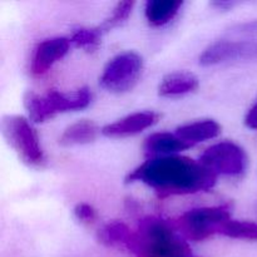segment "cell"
Masks as SVG:
<instances>
[{"instance_id":"1","label":"cell","mask_w":257,"mask_h":257,"mask_svg":"<svg viewBox=\"0 0 257 257\" xmlns=\"http://www.w3.org/2000/svg\"><path fill=\"white\" fill-rule=\"evenodd\" d=\"M216 181L217 176L200 161L183 156L150 158L125 177V183H145L161 198L206 192Z\"/></svg>"},{"instance_id":"2","label":"cell","mask_w":257,"mask_h":257,"mask_svg":"<svg viewBox=\"0 0 257 257\" xmlns=\"http://www.w3.org/2000/svg\"><path fill=\"white\" fill-rule=\"evenodd\" d=\"M170 221L148 216L133 231L127 248L136 257H190L191 250Z\"/></svg>"},{"instance_id":"3","label":"cell","mask_w":257,"mask_h":257,"mask_svg":"<svg viewBox=\"0 0 257 257\" xmlns=\"http://www.w3.org/2000/svg\"><path fill=\"white\" fill-rule=\"evenodd\" d=\"M90 102L92 92L87 87L72 93H62L50 89L43 95L34 92H27L24 95V105L29 113L30 119L35 123L45 122L58 113L87 108Z\"/></svg>"},{"instance_id":"4","label":"cell","mask_w":257,"mask_h":257,"mask_svg":"<svg viewBox=\"0 0 257 257\" xmlns=\"http://www.w3.org/2000/svg\"><path fill=\"white\" fill-rule=\"evenodd\" d=\"M2 131L5 140L22 161L32 167H42L45 156L39 137L29 120L22 115H5L2 120Z\"/></svg>"},{"instance_id":"5","label":"cell","mask_w":257,"mask_h":257,"mask_svg":"<svg viewBox=\"0 0 257 257\" xmlns=\"http://www.w3.org/2000/svg\"><path fill=\"white\" fill-rule=\"evenodd\" d=\"M231 220V206L221 205L215 207H201L187 211L173 221V225L186 238L203 241L220 232L223 223Z\"/></svg>"},{"instance_id":"6","label":"cell","mask_w":257,"mask_h":257,"mask_svg":"<svg viewBox=\"0 0 257 257\" xmlns=\"http://www.w3.org/2000/svg\"><path fill=\"white\" fill-rule=\"evenodd\" d=\"M143 69V60L135 52H124L108 62L100 75V85L108 92L124 93L137 84Z\"/></svg>"},{"instance_id":"7","label":"cell","mask_w":257,"mask_h":257,"mask_svg":"<svg viewBox=\"0 0 257 257\" xmlns=\"http://www.w3.org/2000/svg\"><path fill=\"white\" fill-rule=\"evenodd\" d=\"M200 162L216 176H240L247 167V155L242 147L233 142L216 143L200 157Z\"/></svg>"},{"instance_id":"8","label":"cell","mask_w":257,"mask_h":257,"mask_svg":"<svg viewBox=\"0 0 257 257\" xmlns=\"http://www.w3.org/2000/svg\"><path fill=\"white\" fill-rule=\"evenodd\" d=\"M257 59V40H218L212 43L200 57L203 67L238 62V60Z\"/></svg>"},{"instance_id":"9","label":"cell","mask_w":257,"mask_h":257,"mask_svg":"<svg viewBox=\"0 0 257 257\" xmlns=\"http://www.w3.org/2000/svg\"><path fill=\"white\" fill-rule=\"evenodd\" d=\"M70 48L68 38L58 37L43 40L37 45L32 57L30 70L34 75H43L53 67L54 63L62 59Z\"/></svg>"},{"instance_id":"10","label":"cell","mask_w":257,"mask_h":257,"mask_svg":"<svg viewBox=\"0 0 257 257\" xmlns=\"http://www.w3.org/2000/svg\"><path fill=\"white\" fill-rule=\"evenodd\" d=\"M160 120V114L156 112H137L120 118L117 122L107 124L102 128V133L105 137L122 138L137 135L147 128L152 127Z\"/></svg>"},{"instance_id":"11","label":"cell","mask_w":257,"mask_h":257,"mask_svg":"<svg viewBox=\"0 0 257 257\" xmlns=\"http://www.w3.org/2000/svg\"><path fill=\"white\" fill-rule=\"evenodd\" d=\"M193 147L190 143L181 140L176 133L160 132L153 133L146 138L143 143V151L147 157H165V156H171V153L182 152V151L188 150Z\"/></svg>"},{"instance_id":"12","label":"cell","mask_w":257,"mask_h":257,"mask_svg":"<svg viewBox=\"0 0 257 257\" xmlns=\"http://www.w3.org/2000/svg\"><path fill=\"white\" fill-rule=\"evenodd\" d=\"M198 78L188 72L171 73L166 75L158 87V94L161 97H178L187 94L198 88Z\"/></svg>"},{"instance_id":"13","label":"cell","mask_w":257,"mask_h":257,"mask_svg":"<svg viewBox=\"0 0 257 257\" xmlns=\"http://www.w3.org/2000/svg\"><path fill=\"white\" fill-rule=\"evenodd\" d=\"M221 133V125L213 119H203L187 123L177 128L176 135L185 142L195 146L196 143L216 138Z\"/></svg>"},{"instance_id":"14","label":"cell","mask_w":257,"mask_h":257,"mask_svg":"<svg viewBox=\"0 0 257 257\" xmlns=\"http://www.w3.org/2000/svg\"><path fill=\"white\" fill-rule=\"evenodd\" d=\"M182 5L180 0H148L145 8L146 18L152 27H162L178 14Z\"/></svg>"},{"instance_id":"15","label":"cell","mask_w":257,"mask_h":257,"mask_svg":"<svg viewBox=\"0 0 257 257\" xmlns=\"http://www.w3.org/2000/svg\"><path fill=\"white\" fill-rule=\"evenodd\" d=\"M99 128L94 122L88 119L79 120L69 125L59 137V143L65 147L75 145H87L93 142L99 133Z\"/></svg>"},{"instance_id":"16","label":"cell","mask_w":257,"mask_h":257,"mask_svg":"<svg viewBox=\"0 0 257 257\" xmlns=\"http://www.w3.org/2000/svg\"><path fill=\"white\" fill-rule=\"evenodd\" d=\"M133 236V231L125 223L119 221H113L107 223L98 231V241L105 246L123 245L127 247L131 238Z\"/></svg>"},{"instance_id":"17","label":"cell","mask_w":257,"mask_h":257,"mask_svg":"<svg viewBox=\"0 0 257 257\" xmlns=\"http://www.w3.org/2000/svg\"><path fill=\"white\" fill-rule=\"evenodd\" d=\"M218 233L226 237L238 238V240L257 241V223L231 218L230 221L223 223Z\"/></svg>"},{"instance_id":"18","label":"cell","mask_w":257,"mask_h":257,"mask_svg":"<svg viewBox=\"0 0 257 257\" xmlns=\"http://www.w3.org/2000/svg\"><path fill=\"white\" fill-rule=\"evenodd\" d=\"M100 37H102V32L98 28H79L73 32L69 40L77 48L95 50L99 47Z\"/></svg>"},{"instance_id":"19","label":"cell","mask_w":257,"mask_h":257,"mask_svg":"<svg viewBox=\"0 0 257 257\" xmlns=\"http://www.w3.org/2000/svg\"><path fill=\"white\" fill-rule=\"evenodd\" d=\"M133 7H135V2H120L115 5V8L113 9L112 14L102 23V24L98 27V29L103 33L109 32L113 28L118 27V25L122 24L130 14L132 13Z\"/></svg>"},{"instance_id":"20","label":"cell","mask_w":257,"mask_h":257,"mask_svg":"<svg viewBox=\"0 0 257 257\" xmlns=\"http://www.w3.org/2000/svg\"><path fill=\"white\" fill-rule=\"evenodd\" d=\"M74 216L78 221L85 225H92L97 221V211L88 203H78L74 207Z\"/></svg>"},{"instance_id":"21","label":"cell","mask_w":257,"mask_h":257,"mask_svg":"<svg viewBox=\"0 0 257 257\" xmlns=\"http://www.w3.org/2000/svg\"><path fill=\"white\" fill-rule=\"evenodd\" d=\"M231 34L243 37L250 40H257V20L237 24L231 29Z\"/></svg>"},{"instance_id":"22","label":"cell","mask_w":257,"mask_h":257,"mask_svg":"<svg viewBox=\"0 0 257 257\" xmlns=\"http://www.w3.org/2000/svg\"><path fill=\"white\" fill-rule=\"evenodd\" d=\"M245 124L251 130H257V103L251 107L245 117Z\"/></svg>"},{"instance_id":"23","label":"cell","mask_w":257,"mask_h":257,"mask_svg":"<svg viewBox=\"0 0 257 257\" xmlns=\"http://www.w3.org/2000/svg\"><path fill=\"white\" fill-rule=\"evenodd\" d=\"M212 5L217 8V9L227 10L230 9V8H232L233 5H236V3L235 2H213Z\"/></svg>"}]
</instances>
